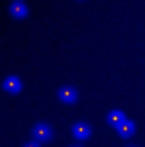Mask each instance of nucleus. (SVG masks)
<instances>
[{"instance_id": "nucleus-3", "label": "nucleus", "mask_w": 145, "mask_h": 147, "mask_svg": "<svg viewBox=\"0 0 145 147\" xmlns=\"http://www.w3.org/2000/svg\"><path fill=\"white\" fill-rule=\"evenodd\" d=\"M72 134L79 140H87L91 137V127L87 123H84V121H77V123L72 125Z\"/></svg>"}, {"instance_id": "nucleus-10", "label": "nucleus", "mask_w": 145, "mask_h": 147, "mask_svg": "<svg viewBox=\"0 0 145 147\" xmlns=\"http://www.w3.org/2000/svg\"><path fill=\"white\" fill-rule=\"evenodd\" d=\"M130 147H135V146H130Z\"/></svg>"}, {"instance_id": "nucleus-9", "label": "nucleus", "mask_w": 145, "mask_h": 147, "mask_svg": "<svg viewBox=\"0 0 145 147\" xmlns=\"http://www.w3.org/2000/svg\"><path fill=\"white\" fill-rule=\"evenodd\" d=\"M72 147H79V146H72Z\"/></svg>"}, {"instance_id": "nucleus-8", "label": "nucleus", "mask_w": 145, "mask_h": 147, "mask_svg": "<svg viewBox=\"0 0 145 147\" xmlns=\"http://www.w3.org/2000/svg\"><path fill=\"white\" fill-rule=\"evenodd\" d=\"M22 147H41V144L34 140V142H26V144H24Z\"/></svg>"}, {"instance_id": "nucleus-5", "label": "nucleus", "mask_w": 145, "mask_h": 147, "mask_svg": "<svg viewBox=\"0 0 145 147\" xmlns=\"http://www.w3.org/2000/svg\"><path fill=\"white\" fill-rule=\"evenodd\" d=\"M2 86H3V89H5L7 92H10V94H17V92L21 91V87H22L19 77H15V75H9V77L3 80Z\"/></svg>"}, {"instance_id": "nucleus-6", "label": "nucleus", "mask_w": 145, "mask_h": 147, "mask_svg": "<svg viewBox=\"0 0 145 147\" xmlns=\"http://www.w3.org/2000/svg\"><path fill=\"white\" fill-rule=\"evenodd\" d=\"M9 12H10L15 19H22V17H26V16L29 14L28 7H26L22 2H12L10 7H9Z\"/></svg>"}, {"instance_id": "nucleus-7", "label": "nucleus", "mask_w": 145, "mask_h": 147, "mask_svg": "<svg viewBox=\"0 0 145 147\" xmlns=\"http://www.w3.org/2000/svg\"><path fill=\"white\" fill-rule=\"evenodd\" d=\"M123 120H126V116H125L123 111H119V110L111 111V113H108V116H106V121H108L111 127H114V128H116Z\"/></svg>"}, {"instance_id": "nucleus-2", "label": "nucleus", "mask_w": 145, "mask_h": 147, "mask_svg": "<svg viewBox=\"0 0 145 147\" xmlns=\"http://www.w3.org/2000/svg\"><path fill=\"white\" fill-rule=\"evenodd\" d=\"M77 98H79V92H77V89L72 87V86H63L58 91V99L62 103H65V105H73L77 101Z\"/></svg>"}, {"instance_id": "nucleus-4", "label": "nucleus", "mask_w": 145, "mask_h": 147, "mask_svg": "<svg viewBox=\"0 0 145 147\" xmlns=\"http://www.w3.org/2000/svg\"><path fill=\"white\" fill-rule=\"evenodd\" d=\"M135 130H137V127H135V123L132 121V120H123L118 127H116V132H118V135L119 137H123V139H128V137H132L133 134H135Z\"/></svg>"}, {"instance_id": "nucleus-1", "label": "nucleus", "mask_w": 145, "mask_h": 147, "mask_svg": "<svg viewBox=\"0 0 145 147\" xmlns=\"http://www.w3.org/2000/svg\"><path fill=\"white\" fill-rule=\"evenodd\" d=\"M31 134H33V139H34L36 142H41V144L48 142V140L53 137V130H51V127H50L48 123H36V125L33 127Z\"/></svg>"}]
</instances>
